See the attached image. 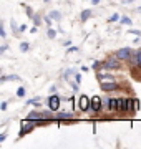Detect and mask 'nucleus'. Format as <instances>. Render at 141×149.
I'll return each mask as SVG.
<instances>
[{
	"label": "nucleus",
	"mask_w": 141,
	"mask_h": 149,
	"mask_svg": "<svg viewBox=\"0 0 141 149\" xmlns=\"http://www.w3.org/2000/svg\"><path fill=\"white\" fill-rule=\"evenodd\" d=\"M10 25H12V30H13V35H15V37H18V33H20V27L17 25V22H15V20H12V22H10Z\"/></svg>",
	"instance_id": "nucleus-16"
},
{
	"label": "nucleus",
	"mask_w": 141,
	"mask_h": 149,
	"mask_svg": "<svg viewBox=\"0 0 141 149\" xmlns=\"http://www.w3.org/2000/svg\"><path fill=\"white\" fill-rule=\"evenodd\" d=\"M91 3H93V5H98V3H100V0H91Z\"/></svg>",
	"instance_id": "nucleus-39"
},
{
	"label": "nucleus",
	"mask_w": 141,
	"mask_h": 149,
	"mask_svg": "<svg viewBox=\"0 0 141 149\" xmlns=\"http://www.w3.org/2000/svg\"><path fill=\"white\" fill-rule=\"evenodd\" d=\"M103 108L106 109V111H113V98H105L103 100Z\"/></svg>",
	"instance_id": "nucleus-13"
},
{
	"label": "nucleus",
	"mask_w": 141,
	"mask_h": 149,
	"mask_svg": "<svg viewBox=\"0 0 141 149\" xmlns=\"http://www.w3.org/2000/svg\"><path fill=\"white\" fill-rule=\"evenodd\" d=\"M90 106H91V98H88L87 95H80V100H78V109L82 113L90 111Z\"/></svg>",
	"instance_id": "nucleus-4"
},
{
	"label": "nucleus",
	"mask_w": 141,
	"mask_h": 149,
	"mask_svg": "<svg viewBox=\"0 0 141 149\" xmlns=\"http://www.w3.org/2000/svg\"><path fill=\"white\" fill-rule=\"evenodd\" d=\"M119 104H121V100L119 98H113V111L119 113Z\"/></svg>",
	"instance_id": "nucleus-17"
},
{
	"label": "nucleus",
	"mask_w": 141,
	"mask_h": 149,
	"mask_svg": "<svg viewBox=\"0 0 141 149\" xmlns=\"http://www.w3.org/2000/svg\"><path fill=\"white\" fill-rule=\"evenodd\" d=\"M7 106H8L7 103H2V104H0V108H2V111H5V109H7Z\"/></svg>",
	"instance_id": "nucleus-36"
},
{
	"label": "nucleus",
	"mask_w": 141,
	"mask_h": 149,
	"mask_svg": "<svg viewBox=\"0 0 141 149\" xmlns=\"http://www.w3.org/2000/svg\"><path fill=\"white\" fill-rule=\"evenodd\" d=\"M119 100H121L119 113H121V114H126V113H128V98H119Z\"/></svg>",
	"instance_id": "nucleus-12"
},
{
	"label": "nucleus",
	"mask_w": 141,
	"mask_h": 149,
	"mask_svg": "<svg viewBox=\"0 0 141 149\" xmlns=\"http://www.w3.org/2000/svg\"><path fill=\"white\" fill-rule=\"evenodd\" d=\"M25 30H27V27H25V25H20V33L25 32Z\"/></svg>",
	"instance_id": "nucleus-38"
},
{
	"label": "nucleus",
	"mask_w": 141,
	"mask_h": 149,
	"mask_svg": "<svg viewBox=\"0 0 141 149\" xmlns=\"http://www.w3.org/2000/svg\"><path fill=\"white\" fill-rule=\"evenodd\" d=\"M78 85H80V83H76V81H75V83H71V88H73V91H75V93L80 90V88H78Z\"/></svg>",
	"instance_id": "nucleus-30"
},
{
	"label": "nucleus",
	"mask_w": 141,
	"mask_h": 149,
	"mask_svg": "<svg viewBox=\"0 0 141 149\" xmlns=\"http://www.w3.org/2000/svg\"><path fill=\"white\" fill-rule=\"evenodd\" d=\"M119 23H123V25H133V20H131L130 17H121Z\"/></svg>",
	"instance_id": "nucleus-18"
},
{
	"label": "nucleus",
	"mask_w": 141,
	"mask_h": 149,
	"mask_svg": "<svg viewBox=\"0 0 141 149\" xmlns=\"http://www.w3.org/2000/svg\"><path fill=\"white\" fill-rule=\"evenodd\" d=\"M32 20H33V25L40 27V23H42V20H40V15H33V17H32Z\"/></svg>",
	"instance_id": "nucleus-21"
},
{
	"label": "nucleus",
	"mask_w": 141,
	"mask_h": 149,
	"mask_svg": "<svg viewBox=\"0 0 141 149\" xmlns=\"http://www.w3.org/2000/svg\"><path fill=\"white\" fill-rule=\"evenodd\" d=\"M91 15H93V10H90V8L83 10L82 13H80V22H88L91 18Z\"/></svg>",
	"instance_id": "nucleus-11"
},
{
	"label": "nucleus",
	"mask_w": 141,
	"mask_h": 149,
	"mask_svg": "<svg viewBox=\"0 0 141 149\" xmlns=\"http://www.w3.org/2000/svg\"><path fill=\"white\" fill-rule=\"evenodd\" d=\"M119 18H121V17H119V13H113V15L108 18V22H116V20H119Z\"/></svg>",
	"instance_id": "nucleus-26"
},
{
	"label": "nucleus",
	"mask_w": 141,
	"mask_h": 149,
	"mask_svg": "<svg viewBox=\"0 0 141 149\" xmlns=\"http://www.w3.org/2000/svg\"><path fill=\"white\" fill-rule=\"evenodd\" d=\"M103 109V100L100 98V96H93L91 98V106H90V111H93L95 114L100 113Z\"/></svg>",
	"instance_id": "nucleus-6"
},
{
	"label": "nucleus",
	"mask_w": 141,
	"mask_h": 149,
	"mask_svg": "<svg viewBox=\"0 0 141 149\" xmlns=\"http://www.w3.org/2000/svg\"><path fill=\"white\" fill-rule=\"evenodd\" d=\"M25 13H27V17H30V18H32L33 15H35V13H33V10H32V7H25Z\"/></svg>",
	"instance_id": "nucleus-23"
},
{
	"label": "nucleus",
	"mask_w": 141,
	"mask_h": 149,
	"mask_svg": "<svg viewBox=\"0 0 141 149\" xmlns=\"http://www.w3.org/2000/svg\"><path fill=\"white\" fill-rule=\"evenodd\" d=\"M43 2H50V0H43Z\"/></svg>",
	"instance_id": "nucleus-41"
},
{
	"label": "nucleus",
	"mask_w": 141,
	"mask_h": 149,
	"mask_svg": "<svg viewBox=\"0 0 141 149\" xmlns=\"http://www.w3.org/2000/svg\"><path fill=\"white\" fill-rule=\"evenodd\" d=\"M100 88H101L105 93H113V91L119 90V85L116 81H105V83H100Z\"/></svg>",
	"instance_id": "nucleus-8"
},
{
	"label": "nucleus",
	"mask_w": 141,
	"mask_h": 149,
	"mask_svg": "<svg viewBox=\"0 0 141 149\" xmlns=\"http://www.w3.org/2000/svg\"><path fill=\"white\" fill-rule=\"evenodd\" d=\"M131 2H135V0H123V3H131Z\"/></svg>",
	"instance_id": "nucleus-40"
},
{
	"label": "nucleus",
	"mask_w": 141,
	"mask_h": 149,
	"mask_svg": "<svg viewBox=\"0 0 141 149\" xmlns=\"http://www.w3.org/2000/svg\"><path fill=\"white\" fill-rule=\"evenodd\" d=\"M40 118H42V113L35 111V109H33V111H30L27 114V119H30V121H37V119H40Z\"/></svg>",
	"instance_id": "nucleus-14"
},
{
	"label": "nucleus",
	"mask_w": 141,
	"mask_h": 149,
	"mask_svg": "<svg viewBox=\"0 0 141 149\" xmlns=\"http://www.w3.org/2000/svg\"><path fill=\"white\" fill-rule=\"evenodd\" d=\"M60 103H61V100H60V96L57 95V93H53V95H50V96H48V100H47L48 109H52V111H58Z\"/></svg>",
	"instance_id": "nucleus-5"
},
{
	"label": "nucleus",
	"mask_w": 141,
	"mask_h": 149,
	"mask_svg": "<svg viewBox=\"0 0 141 149\" xmlns=\"http://www.w3.org/2000/svg\"><path fill=\"white\" fill-rule=\"evenodd\" d=\"M52 20H53V18H52L50 15H45V17H43V22L48 25V27H52Z\"/></svg>",
	"instance_id": "nucleus-25"
},
{
	"label": "nucleus",
	"mask_w": 141,
	"mask_h": 149,
	"mask_svg": "<svg viewBox=\"0 0 141 149\" xmlns=\"http://www.w3.org/2000/svg\"><path fill=\"white\" fill-rule=\"evenodd\" d=\"M130 35H136V37H140L141 32H140V30H133V28H131V30H130Z\"/></svg>",
	"instance_id": "nucleus-28"
},
{
	"label": "nucleus",
	"mask_w": 141,
	"mask_h": 149,
	"mask_svg": "<svg viewBox=\"0 0 141 149\" xmlns=\"http://www.w3.org/2000/svg\"><path fill=\"white\" fill-rule=\"evenodd\" d=\"M48 15L52 17V18H53V20H60V18H61V13H60V12H57V10H53V12H50Z\"/></svg>",
	"instance_id": "nucleus-20"
},
{
	"label": "nucleus",
	"mask_w": 141,
	"mask_h": 149,
	"mask_svg": "<svg viewBox=\"0 0 141 149\" xmlns=\"http://www.w3.org/2000/svg\"><path fill=\"white\" fill-rule=\"evenodd\" d=\"M101 68L106 70V71H113V70H119L121 68V60L116 56V55H110L108 58L101 61Z\"/></svg>",
	"instance_id": "nucleus-1"
},
{
	"label": "nucleus",
	"mask_w": 141,
	"mask_h": 149,
	"mask_svg": "<svg viewBox=\"0 0 141 149\" xmlns=\"http://www.w3.org/2000/svg\"><path fill=\"white\" fill-rule=\"evenodd\" d=\"M37 30H38V28H37V25H35V27L30 28V33H37Z\"/></svg>",
	"instance_id": "nucleus-37"
},
{
	"label": "nucleus",
	"mask_w": 141,
	"mask_h": 149,
	"mask_svg": "<svg viewBox=\"0 0 141 149\" xmlns=\"http://www.w3.org/2000/svg\"><path fill=\"white\" fill-rule=\"evenodd\" d=\"M73 52H78V47H70L66 50V53H73Z\"/></svg>",
	"instance_id": "nucleus-29"
},
{
	"label": "nucleus",
	"mask_w": 141,
	"mask_h": 149,
	"mask_svg": "<svg viewBox=\"0 0 141 149\" xmlns=\"http://www.w3.org/2000/svg\"><path fill=\"white\" fill-rule=\"evenodd\" d=\"M35 128H37L35 121H30V119H27V121H22V124H20V133H18V139L23 138L25 134L32 133V131H33Z\"/></svg>",
	"instance_id": "nucleus-2"
},
{
	"label": "nucleus",
	"mask_w": 141,
	"mask_h": 149,
	"mask_svg": "<svg viewBox=\"0 0 141 149\" xmlns=\"http://www.w3.org/2000/svg\"><path fill=\"white\" fill-rule=\"evenodd\" d=\"M91 68L95 70V71H98V70L101 68V61H93V65H91Z\"/></svg>",
	"instance_id": "nucleus-24"
},
{
	"label": "nucleus",
	"mask_w": 141,
	"mask_h": 149,
	"mask_svg": "<svg viewBox=\"0 0 141 149\" xmlns=\"http://www.w3.org/2000/svg\"><path fill=\"white\" fill-rule=\"evenodd\" d=\"M5 139H7V133H2L0 134V143H3Z\"/></svg>",
	"instance_id": "nucleus-33"
},
{
	"label": "nucleus",
	"mask_w": 141,
	"mask_h": 149,
	"mask_svg": "<svg viewBox=\"0 0 141 149\" xmlns=\"http://www.w3.org/2000/svg\"><path fill=\"white\" fill-rule=\"evenodd\" d=\"M7 48H8L7 45H2V47H0V55H3V53H5V52H7Z\"/></svg>",
	"instance_id": "nucleus-32"
},
{
	"label": "nucleus",
	"mask_w": 141,
	"mask_h": 149,
	"mask_svg": "<svg viewBox=\"0 0 141 149\" xmlns=\"http://www.w3.org/2000/svg\"><path fill=\"white\" fill-rule=\"evenodd\" d=\"M114 55H116L121 61H130L131 56H133V50H131L130 47H123V48H119V50H116Z\"/></svg>",
	"instance_id": "nucleus-3"
},
{
	"label": "nucleus",
	"mask_w": 141,
	"mask_h": 149,
	"mask_svg": "<svg viewBox=\"0 0 141 149\" xmlns=\"http://www.w3.org/2000/svg\"><path fill=\"white\" fill-rule=\"evenodd\" d=\"M75 81H76V83H82V74H80V73L75 76Z\"/></svg>",
	"instance_id": "nucleus-34"
},
{
	"label": "nucleus",
	"mask_w": 141,
	"mask_h": 149,
	"mask_svg": "<svg viewBox=\"0 0 141 149\" xmlns=\"http://www.w3.org/2000/svg\"><path fill=\"white\" fill-rule=\"evenodd\" d=\"M17 96H18V98H23V96H25V88H23V86H20V88L17 90Z\"/></svg>",
	"instance_id": "nucleus-22"
},
{
	"label": "nucleus",
	"mask_w": 141,
	"mask_h": 149,
	"mask_svg": "<svg viewBox=\"0 0 141 149\" xmlns=\"http://www.w3.org/2000/svg\"><path fill=\"white\" fill-rule=\"evenodd\" d=\"M55 118H57V123H68V121H73L75 119V114L73 113H66V111H61V113H57L55 114Z\"/></svg>",
	"instance_id": "nucleus-7"
},
{
	"label": "nucleus",
	"mask_w": 141,
	"mask_h": 149,
	"mask_svg": "<svg viewBox=\"0 0 141 149\" xmlns=\"http://www.w3.org/2000/svg\"><path fill=\"white\" fill-rule=\"evenodd\" d=\"M128 63H130L131 66H135V68L141 70V50H138V52L133 53V56H131V60L128 61Z\"/></svg>",
	"instance_id": "nucleus-9"
},
{
	"label": "nucleus",
	"mask_w": 141,
	"mask_h": 149,
	"mask_svg": "<svg viewBox=\"0 0 141 149\" xmlns=\"http://www.w3.org/2000/svg\"><path fill=\"white\" fill-rule=\"evenodd\" d=\"M96 78H98V81H100V83H105V81H114V78L111 76V74L103 73V71H100V70L96 71Z\"/></svg>",
	"instance_id": "nucleus-10"
},
{
	"label": "nucleus",
	"mask_w": 141,
	"mask_h": 149,
	"mask_svg": "<svg viewBox=\"0 0 141 149\" xmlns=\"http://www.w3.org/2000/svg\"><path fill=\"white\" fill-rule=\"evenodd\" d=\"M28 50H30V43H28V42H22V43H20V52L25 53V52H28Z\"/></svg>",
	"instance_id": "nucleus-19"
},
{
	"label": "nucleus",
	"mask_w": 141,
	"mask_h": 149,
	"mask_svg": "<svg viewBox=\"0 0 141 149\" xmlns=\"http://www.w3.org/2000/svg\"><path fill=\"white\" fill-rule=\"evenodd\" d=\"M57 37V30H53V28L50 27L48 28V38H55Z\"/></svg>",
	"instance_id": "nucleus-27"
},
{
	"label": "nucleus",
	"mask_w": 141,
	"mask_h": 149,
	"mask_svg": "<svg viewBox=\"0 0 141 149\" xmlns=\"http://www.w3.org/2000/svg\"><path fill=\"white\" fill-rule=\"evenodd\" d=\"M53 93H57V86H52L50 88V95H53Z\"/></svg>",
	"instance_id": "nucleus-35"
},
{
	"label": "nucleus",
	"mask_w": 141,
	"mask_h": 149,
	"mask_svg": "<svg viewBox=\"0 0 141 149\" xmlns=\"http://www.w3.org/2000/svg\"><path fill=\"white\" fill-rule=\"evenodd\" d=\"M8 80L18 81V80H20V76H18V74H10V76H2V78H0V81H2V83H5V81H8Z\"/></svg>",
	"instance_id": "nucleus-15"
},
{
	"label": "nucleus",
	"mask_w": 141,
	"mask_h": 149,
	"mask_svg": "<svg viewBox=\"0 0 141 149\" xmlns=\"http://www.w3.org/2000/svg\"><path fill=\"white\" fill-rule=\"evenodd\" d=\"M0 37H2V38H5V37H7V33H5V27H2V28H0Z\"/></svg>",
	"instance_id": "nucleus-31"
}]
</instances>
